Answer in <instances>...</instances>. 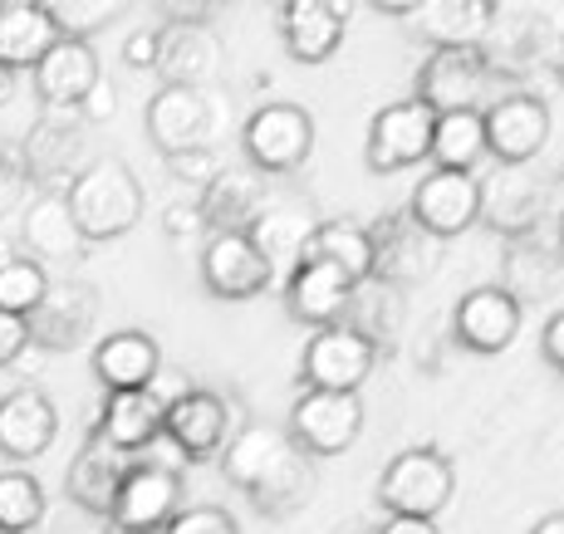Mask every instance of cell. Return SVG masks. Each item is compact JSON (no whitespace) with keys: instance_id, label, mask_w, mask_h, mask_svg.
I'll return each mask as SVG.
<instances>
[{"instance_id":"cell-34","label":"cell","mask_w":564,"mask_h":534,"mask_svg":"<svg viewBox=\"0 0 564 534\" xmlns=\"http://www.w3.org/2000/svg\"><path fill=\"white\" fill-rule=\"evenodd\" d=\"M300 260H329L339 265L349 280H368L373 275V236L359 221H319L305 241Z\"/></svg>"},{"instance_id":"cell-17","label":"cell","mask_w":564,"mask_h":534,"mask_svg":"<svg viewBox=\"0 0 564 534\" xmlns=\"http://www.w3.org/2000/svg\"><path fill=\"white\" fill-rule=\"evenodd\" d=\"M270 265L246 231H212L202 246V285L216 299H256L270 290Z\"/></svg>"},{"instance_id":"cell-29","label":"cell","mask_w":564,"mask_h":534,"mask_svg":"<svg viewBox=\"0 0 564 534\" xmlns=\"http://www.w3.org/2000/svg\"><path fill=\"white\" fill-rule=\"evenodd\" d=\"M104 442L123 446V451H148L162 437V402L148 388H123V392H108L99 422H94Z\"/></svg>"},{"instance_id":"cell-31","label":"cell","mask_w":564,"mask_h":534,"mask_svg":"<svg viewBox=\"0 0 564 534\" xmlns=\"http://www.w3.org/2000/svg\"><path fill=\"white\" fill-rule=\"evenodd\" d=\"M59 40V25L50 20V10L40 0H15L0 6V64L10 69H35L40 54Z\"/></svg>"},{"instance_id":"cell-48","label":"cell","mask_w":564,"mask_h":534,"mask_svg":"<svg viewBox=\"0 0 564 534\" xmlns=\"http://www.w3.org/2000/svg\"><path fill=\"white\" fill-rule=\"evenodd\" d=\"M162 6H167L172 20H206V6H212V0H162Z\"/></svg>"},{"instance_id":"cell-7","label":"cell","mask_w":564,"mask_h":534,"mask_svg":"<svg viewBox=\"0 0 564 534\" xmlns=\"http://www.w3.org/2000/svg\"><path fill=\"white\" fill-rule=\"evenodd\" d=\"M285 432L305 456H344L364 437V397L359 392L305 388V397L290 407Z\"/></svg>"},{"instance_id":"cell-25","label":"cell","mask_w":564,"mask_h":534,"mask_svg":"<svg viewBox=\"0 0 564 534\" xmlns=\"http://www.w3.org/2000/svg\"><path fill=\"white\" fill-rule=\"evenodd\" d=\"M314 226H319V216H314L310 201H275V196H270L256 221L246 226V236H251L256 250L265 255L270 275H290V270L300 265V255H305V241Z\"/></svg>"},{"instance_id":"cell-53","label":"cell","mask_w":564,"mask_h":534,"mask_svg":"<svg viewBox=\"0 0 564 534\" xmlns=\"http://www.w3.org/2000/svg\"><path fill=\"white\" fill-rule=\"evenodd\" d=\"M275 6H285V0H275Z\"/></svg>"},{"instance_id":"cell-24","label":"cell","mask_w":564,"mask_h":534,"mask_svg":"<svg viewBox=\"0 0 564 534\" xmlns=\"http://www.w3.org/2000/svg\"><path fill=\"white\" fill-rule=\"evenodd\" d=\"M94 314H99V294L79 280H50L45 299L30 314V344L40 348H79L84 334H89Z\"/></svg>"},{"instance_id":"cell-52","label":"cell","mask_w":564,"mask_h":534,"mask_svg":"<svg viewBox=\"0 0 564 534\" xmlns=\"http://www.w3.org/2000/svg\"><path fill=\"white\" fill-rule=\"evenodd\" d=\"M0 6H15V0H0Z\"/></svg>"},{"instance_id":"cell-2","label":"cell","mask_w":564,"mask_h":534,"mask_svg":"<svg viewBox=\"0 0 564 534\" xmlns=\"http://www.w3.org/2000/svg\"><path fill=\"white\" fill-rule=\"evenodd\" d=\"M64 206L84 241H118L143 221V182L128 162L89 157L64 187Z\"/></svg>"},{"instance_id":"cell-30","label":"cell","mask_w":564,"mask_h":534,"mask_svg":"<svg viewBox=\"0 0 564 534\" xmlns=\"http://www.w3.org/2000/svg\"><path fill=\"white\" fill-rule=\"evenodd\" d=\"M20 241L35 250V260L45 265V260H79L84 255V236L79 226H74L69 206H64V192H40L35 201L25 206V216H20Z\"/></svg>"},{"instance_id":"cell-9","label":"cell","mask_w":564,"mask_h":534,"mask_svg":"<svg viewBox=\"0 0 564 534\" xmlns=\"http://www.w3.org/2000/svg\"><path fill=\"white\" fill-rule=\"evenodd\" d=\"M550 206V177H540L535 162H501L491 177L481 182V216L491 231L511 236H530L540 226Z\"/></svg>"},{"instance_id":"cell-49","label":"cell","mask_w":564,"mask_h":534,"mask_svg":"<svg viewBox=\"0 0 564 534\" xmlns=\"http://www.w3.org/2000/svg\"><path fill=\"white\" fill-rule=\"evenodd\" d=\"M368 6H373L378 15H398V20H408L412 10L422 6V0H368Z\"/></svg>"},{"instance_id":"cell-5","label":"cell","mask_w":564,"mask_h":534,"mask_svg":"<svg viewBox=\"0 0 564 534\" xmlns=\"http://www.w3.org/2000/svg\"><path fill=\"white\" fill-rule=\"evenodd\" d=\"M241 152L246 167L265 172V177H285L300 172L314 152V118L300 103H260L241 123Z\"/></svg>"},{"instance_id":"cell-42","label":"cell","mask_w":564,"mask_h":534,"mask_svg":"<svg viewBox=\"0 0 564 534\" xmlns=\"http://www.w3.org/2000/svg\"><path fill=\"white\" fill-rule=\"evenodd\" d=\"M162 231H167V241H177V246H197L212 236V226H206L202 206H167V211H162Z\"/></svg>"},{"instance_id":"cell-35","label":"cell","mask_w":564,"mask_h":534,"mask_svg":"<svg viewBox=\"0 0 564 534\" xmlns=\"http://www.w3.org/2000/svg\"><path fill=\"white\" fill-rule=\"evenodd\" d=\"M45 520V486L30 471H0V534H30Z\"/></svg>"},{"instance_id":"cell-10","label":"cell","mask_w":564,"mask_h":534,"mask_svg":"<svg viewBox=\"0 0 564 534\" xmlns=\"http://www.w3.org/2000/svg\"><path fill=\"white\" fill-rule=\"evenodd\" d=\"M432 118L437 113H432L422 98H398V103L378 108L373 123H368V143H364L368 172L388 177V172H403L412 162H427Z\"/></svg>"},{"instance_id":"cell-3","label":"cell","mask_w":564,"mask_h":534,"mask_svg":"<svg viewBox=\"0 0 564 534\" xmlns=\"http://www.w3.org/2000/svg\"><path fill=\"white\" fill-rule=\"evenodd\" d=\"M457 495V466L437 446H408L378 476V505L388 515H432L452 505Z\"/></svg>"},{"instance_id":"cell-36","label":"cell","mask_w":564,"mask_h":534,"mask_svg":"<svg viewBox=\"0 0 564 534\" xmlns=\"http://www.w3.org/2000/svg\"><path fill=\"white\" fill-rule=\"evenodd\" d=\"M506 275L516 280V299H540V294L555 290L560 280V260L550 246H535L530 236H520V241L511 246V255H506Z\"/></svg>"},{"instance_id":"cell-23","label":"cell","mask_w":564,"mask_h":534,"mask_svg":"<svg viewBox=\"0 0 564 534\" xmlns=\"http://www.w3.org/2000/svg\"><path fill=\"white\" fill-rule=\"evenodd\" d=\"M59 437V412L40 388H15L0 397V456L15 466L45 456Z\"/></svg>"},{"instance_id":"cell-21","label":"cell","mask_w":564,"mask_h":534,"mask_svg":"<svg viewBox=\"0 0 564 534\" xmlns=\"http://www.w3.org/2000/svg\"><path fill=\"white\" fill-rule=\"evenodd\" d=\"M30 79H35V98L45 108H74L84 94L94 89V79H104L99 50L79 35H59L45 54H40V64L30 69Z\"/></svg>"},{"instance_id":"cell-40","label":"cell","mask_w":564,"mask_h":534,"mask_svg":"<svg viewBox=\"0 0 564 534\" xmlns=\"http://www.w3.org/2000/svg\"><path fill=\"white\" fill-rule=\"evenodd\" d=\"M167 172L187 187H206V182L221 172V157L216 148H182V152H167Z\"/></svg>"},{"instance_id":"cell-8","label":"cell","mask_w":564,"mask_h":534,"mask_svg":"<svg viewBox=\"0 0 564 534\" xmlns=\"http://www.w3.org/2000/svg\"><path fill=\"white\" fill-rule=\"evenodd\" d=\"M408 216L437 241H457L476 221H481V177L457 167H432L427 177L412 187Z\"/></svg>"},{"instance_id":"cell-20","label":"cell","mask_w":564,"mask_h":534,"mask_svg":"<svg viewBox=\"0 0 564 534\" xmlns=\"http://www.w3.org/2000/svg\"><path fill=\"white\" fill-rule=\"evenodd\" d=\"M354 15V0H285L280 6V40L290 59L324 64L344 45V25Z\"/></svg>"},{"instance_id":"cell-43","label":"cell","mask_w":564,"mask_h":534,"mask_svg":"<svg viewBox=\"0 0 564 534\" xmlns=\"http://www.w3.org/2000/svg\"><path fill=\"white\" fill-rule=\"evenodd\" d=\"M25 344H30V319L25 314L0 309V368H15V358Z\"/></svg>"},{"instance_id":"cell-1","label":"cell","mask_w":564,"mask_h":534,"mask_svg":"<svg viewBox=\"0 0 564 534\" xmlns=\"http://www.w3.org/2000/svg\"><path fill=\"white\" fill-rule=\"evenodd\" d=\"M216 456H221V476L265 520L295 515L314 490L310 456L290 442L285 427H270V422H246L236 437H226V446Z\"/></svg>"},{"instance_id":"cell-41","label":"cell","mask_w":564,"mask_h":534,"mask_svg":"<svg viewBox=\"0 0 564 534\" xmlns=\"http://www.w3.org/2000/svg\"><path fill=\"white\" fill-rule=\"evenodd\" d=\"M25 187H30V172H25V157H20V148L0 143V221H6V216L20 206Z\"/></svg>"},{"instance_id":"cell-14","label":"cell","mask_w":564,"mask_h":534,"mask_svg":"<svg viewBox=\"0 0 564 534\" xmlns=\"http://www.w3.org/2000/svg\"><path fill=\"white\" fill-rule=\"evenodd\" d=\"M520 334V299L506 285H476L466 290L452 309V339H457L466 353L496 358L516 344Z\"/></svg>"},{"instance_id":"cell-47","label":"cell","mask_w":564,"mask_h":534,"mask_svg":"<svg viewBox=\"0 0 564 534\" xmlns=\"http://www.w3.org/2000/svg\"><path fill=\"white\" fill-rule=\"evenodd\" d=\"M373 534H442V525L432 515H388Z\"/></svg>"},{"instance_id":"cell-38","label":"cell","mask_w":564,"mask_h":534,"mask_svg":"<svg viewBox=\"0 0 564 534\" xmlns=\"http://www.w3.org/2000/svg\"><path fill=\"white\" fill-rule=\"evenodd\" d=\"M50 10V20L59 25V35H79L89 40L94 30L113 25L118 15L128 10V0H40Z\"/></svg>"},{"instance_id":"cell-6","label":"cell","mask_w":564,"mask_h":534,"mask_svg":"<svg viewBox=\"0 0 564 534\" xmlns=\"http://www.w3.org/2000/svg\"><path fill=\"white\" fill-rule=\"evenodd\" d=\"M378 363V344L368 339L359 324L339 319V324H319L305 344L300 358V378L305 388H324V392H359L368 383Z\"/></svg>"},{"instance_id":"cell-4","label":"cell","mask_w":564,"mask_h":534,"mask_svg":"<svg viewBox=\"0 0 564 534\" xmlns=\"http://www.w3.org/2000/svg\"><path fill=\"white\" fill-rule=\"evenodd\" d=\"M226 94L216 89H192V84H167L148 103V138L158 152H182V148H216L221 143V118H226Z\"/></svg>"},{"instance_id":"cell-32","label":"cell","mask_w":564,"mask_h":534,"mask_svg":"<svg viewBox=\"0 0 564 534\" xmlns=\"http://www.w3.org/2000/svg\"><path fill=\"white\" fill-rule=\"evenodd\" d=\"M408 20L432 45H481L496 20V0H422Z\"/></svg>"},{"instance_id":"cell-26","label":"cell","mask_w":564,"mask_h":534,"mask_svg":"<svg viewBox=\"0 0 564 534\" xmlns=\"http://www.w3.org/2000/svg\"><path fill=\"white\" fill-rule=\"evenodd\" d=\"M128 466H133V451L104 442L99 432L89 427V437H84V446H79V456L69 461V500L79 510H89V515H108V505H113V490L128 476Z\"/></svg>"},{"instance_id":"cell-33","label":"cell","mask_w":564,"mask_h":534,"mask_svg":"<svg viewBox=\"0 0 564 534\" xmlns=\"http://www.w3.org/2000/svg\"><path fill=\"white\" fill-rule=\"evenodd\" d=\"M427 157L437 167H457L476 172L486 162V128H481V108H447L432 118V143Z\"/></svg>"},{"instance_id":"cell-13","label":"cell","mask_w":564,"mask_h":534,"mask_svg":"<svg viewBox=\"0 0 564 534\" xmlns=\"http://www.w3.org/2000/svg\"><path fill=\"white\" fill-rule=\"evenodd\" d=\"M84 128L89 123L79 118V108H45V118H40V123L30 128V138L20 143L30 182H40L45 192L69 187V177L89 162V152H84Z\"/></svg>"},{"instance_id":"cell-39","label":"cell","mask_w":564,"mask_h":534,"mask_svg":"<svg viewBox=\"0 0 564 534\" xmlns=\"http://www.w3.org/2000/svg\"><path fill=\"white\" fill-rule=\"evenodd\" d=\"M162 534H241L231 510L221 505H197V510H177V515L167 520V530Z\"/></svg>"},{"instance_id":"cell-16","label":"cell","mask_w":564,"mask_h":534,"mask_svg":"<svg viewBox=\"0 0 564 534\" xmlns=\"http://www.w3.org/2000/svg\"><path fill=\"white\" fill-rule=\"evenodd\" d=\"M486 152L496 162H535L550 148V108L535 94H506L481 113Z\"/></svg>"},{"instance_id":"cell-11","label":"cell","mask_w":564,"mask_h":534,"mask_svg":"<svg viewBox=\"0 0 564 534\" xmlns=\"http://www.w3.org/2000/svg\"><path fill=\"white\" fill-rule=\"evenodd\" d=\"M182 510V481L167 466H128V476L113 490L108 525L118 534H162L167 520Z\"/></svg>"},{"instance_id":"cell-37","label":"cell","mask_w":564,"mask_h":534,"mask_svg":"<svg viewBox=\"0 0 564 534\" xmlns=\"http://www.w3.org/2000/svg\"><path fill=\"white\" fill-rule=\"evenodd\" d=\"M50 290V270L35 255H0V309L10 314H35V304Z\"/></svg>"},{"instance_id":"cell-15","label":"cell","mask_w":564,"mask_h":534,"mask_svg":"<svg viewBox=\"0 0 564 534\" xmlns=\"http://www.w3.org/2000/svg\"><path fill=\"white\" fill-rule=\"evenodd\" d=\"M368 236H373V275L368 280H383V285H417L442 260V241L422 231L408 211L373 221Z\"/></svg>"},{"instance_id":"cell-51","label":"cell","mask_w":564,"mask_h":534,"mask_svg":"<svg viewBox=\"0 0 564 534\" xmlns=\"http://www.w3.org/2000/svg\"><path fill=\"white\" fill-rule=\"evenodd\" d=\"M525 534H564V515L560 510H550V515H540V525H530Z\"/></svg>"},{"instance_id":"cell-22","label":"cell","mask_w":564,"mask_h":534,"mask_svg":"<svg viewBox=\"0 0 564 534\" xmlns=\"http://www.w3.org/2000/svg\"><path fill=\"white\" fill-rule=\"evenodd\" d=\"M354 290H359V280H349L339 265H329V260H300L285 275V309H290V319L310 324V329L339 324L344 314H349Z\"/></svg>"},{"instance_id":"cell-27","label":"cell","mask_w":564,"mask_h":534,"mask_svg":"<svg viewBox=\"0 0 564 534\" xmlns=\"http://www.w3.org/2000/svg\"><path fill=\"white\" fill-rule=\"evenodd\" d=\"M270 201V182L256 167H221L212 182L202 187V216L212 231H246L260 216V206Z\"/></svg>"},{"instance_id":"cell-12","label":"cell","mask_w":564,"mask_h":534,"mask_svg":"<svg viewBox=\"0 0 564 534\" xmlns=\"http://www.w3.org/2000/svg\"><path fill=\"white\" fill-rule=\"evenodd\" d=\"M491 79V59L481 45H432V54L417 69V94L432 113H447V108H476L481 89Z\"/></svg>"},{"instance_id":"cell-46","label":"cell","mask_w":564,"mask_h":534,"mask_svg":"<svg viewBox=\"0 0 564 534\" xmlns=\"http://www.w3.org/2000/svg\"><path fill=\"white\" fill-rule=\"evenodd\" d=\"M540 353H545V363L555 368V373L564 368V309H555V314L545 319V334H540Z\"/></svg>"},{"instance_id":"cell-28","label":"cell","mask_w":564,"mask_h":534,"mask_svg":"<svg viewBox=\"0 0 564 534\" xmlns=\"http://www.w3.org/2000/svg\"><path fill=\"white\" fill-rule=\"evenodd\" d=\"M158 368H162V348L153 334H143V329H118L94 348V378H99L108 392L148 388Z\"/></svg>"},{"instance_id":"cell-18","label":"cell","mask_w":564,"mask_h":534,"mask_svg":"<svg viewBox=\"0 0 564 534\" xmlns=\"http://www.w3.org/2000/svg\"><path fill=\"white\" fill-rule=\"evenodd\" d=\"M158 69L167 74V84L212 89L226 74V45L212 35L206 20H167L158 30Z\"/></svg>"},{"instance_id":"cell-44","label":"cell","mask_w":564,"mask_h":534,"mask_svg":"<svg viewBox=\"0 0 564 534\" xmlns=\"http://www.w3.org/2000/svg\"><path fill=\"white\" fill-rule=\"evenodd\" d=\"M74 108H79L84 123H108V118L118 113V94H113V84H108V79H94V89L84 94Z\"/></svg>"},{"instance_id":"cell-19","label":"cell","mask_w":564,"mask_h":534,"mask_svg":"<svg viewBox=\"0 0 564 534\" xmlns=\"http://www.w3.org/2000/svg\"><path fill=\"white\" fill-rule=\"evenodd\" d=\"M162 437L177 446L187 461H212L231 437V412H226L221 392L187 388L177 402L162 407Z\"/></svg>"},{"instance_id":"cell-50","label":"cell","mask_w":564,"mask_h":534,"mask_svg":"<svg viewBox=\"0 0 564 534\" xmlns=\"http://www.w3.org/2000/svg\"><path fill=\"white\" fill-rule=\"evenodd\" d=\"M15 94H20V69H10V64H0V108H6V103H15Z\"/></svg>"},{"instance_id":"cell-45","label":"cell","mask_w":564,"mask_h":534,"mask_svg":"<svg viewBox=\"0 0 564 534\" xmlns=\"http://www.w3.org/2000/svg\"><path fill=\"white\" fill-rule=\"evenodd\" d=\"M123 64L128 69H158V25H143L123 40Z\"/></svg>"}]
</instances>
